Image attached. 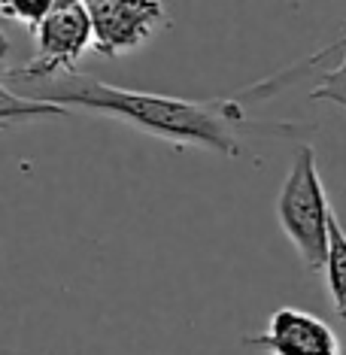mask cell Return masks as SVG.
I'll use <instances>...</instances> for the list:
<instances>
[{
	"mask_svg": "<svg viewBox=\"0 0 346 355\" xmlns=\"http://www.w3.org/2000/svg\"><path fill=\"white\" fill-rule=\"evenodd\" d=\"M325 282H328V295H331L334 313L346 322V231L340 228L334 213H331V225H328Z\"/></svg>",
	"mask_w": 346,
	"mask_h": 355,
	"instance_id": "8992f818",
	"label": "cell"
},
{
	"mask_svg": "<svg viewBox=\"0 0 346 355\" xmlns=\"http://www.w3.org/2000/svg\"><path fill=\"white\" fill-rule=\"evenodd\" d=\"M25 92L43 103H76L83 110L125 119L164 140L200 143L231 158L240 155L234 128L243 125V103L234 101H182L155 92H131L85 73H67Z\"/></svg>",
	"mask_w": 346,
	"mask_h": 355,
	"instance_id": "6da1fadb",
	"label": "cell"
},
{
	"mask_svg": "<svg viewBox=\"0 0 346 355\" xmlns=\"http://www.w3.org/2000/svg\"><path fill=\"white\" fill-rule=\"evenodd\" d=\"M94 25V49L103 58H119L140 49L167 21L164 3H122V0H92L88 3Z\"/></svg>",
	"mask_w": 346,
	"mask_h": 355,
	"instance_id": "277c9868",
	"label": "cell"
},
{
	"mask_svg": "<svg viewBox=\"0 0 346 355\" xmlns=\"http://www.w3.org/2000/svg\"><path fill=\"white\" fill-rule=\"evenodd\" d=\"M52 6H55V0H3L0 12H3L6 19H19L28 31H34L40 21L52 12Z\"/></svg>",
	"mask_w": 346,
	"mask_h": 355,
	"instance_id": "52a82bcc",
	"label": "cell"
},
{
	"mask_svg": "<svg viewBox=\"0 0 346 355\" xmlns=\"http://www.w3.org/2000/svg\"><path fill=\"white\" fill-rule=\"evenodd\" d=\"M246 346L268 355H343L334 328L297 306H279L261 334L246 337Z\"/></svg>",
	"mask_w": 346,
	"mask_h": 355,
	"instance_id": "5b68a950",
	"label": "cell"
},
{
	"mask_svg": "<svg viewBox=\"0 0 346 355\" xmlns=\"http://www.w3.org/2000/svg\"><path fill=\"white\" fill-rule=\"evenodd\" d=\"M15 112L19 116H61L64 107L58 103H43V101H25V98H15L12 88L3 85V122L10 125L15 119Z\"/></svg>",
	"mask_w": 346,
	"mask_h": 355,
	"instance_id": "ba28073f",
	"label": "cell"
},
{
	"mask_svg": "<svg viewBox=\"0 0 346 355\" xmlns=\"http://www.w3.org/2000/svg\"><path fill=\"white\" fill-rule=\"evenodd\" d=\"M277 219L283 225L286 237L292 240V246L297 249L304 268L325 270L331 207H328L310 146L297 149V158L288 167V176L277 198Z\"/></svg>",
	"mask_w": 346,
	"mask_h": 355,
	"instance_id": "7a4b0ae2",
	"label": "cell"
},
{
	"mask_svg": "<svg viewBox=\"0 0 346 355\" xmlns=\"http://www.w3.org/2000/svg\"><path fill=\"white\" fill-rule=\"evenodd\" d=\"M34 37V58L21 67L6 70V85L21 83V88L52 83L58 76L73 73L76 61L85 55L88 46H94V25L88 3H55L52 12L31 31Z\"/></svg>",
	"mask_w": 346,
	"mask_h": 355,
	"instance_id": "3957f363",
	"label": "cell"
}]
</instances>
